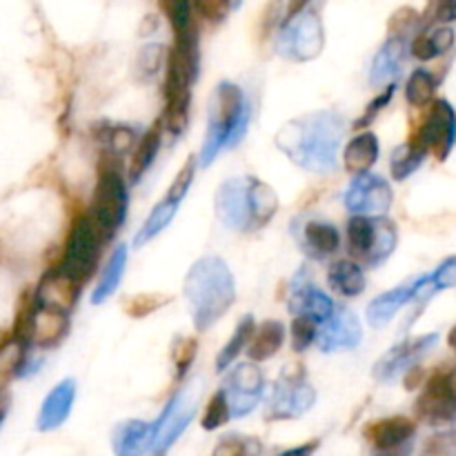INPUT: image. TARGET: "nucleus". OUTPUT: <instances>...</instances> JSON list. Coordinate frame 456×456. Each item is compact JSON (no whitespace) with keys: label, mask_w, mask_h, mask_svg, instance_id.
<instances>
[{"label":"nucleus","mask_w":456,"mask_h":456,"mask_svg":"<svg viewBox=\"0 0 456 456\" xmlns=\"http://www.w3.org/2000/svg\"><path fill=\"white\" fill-rule=\"evenodd\" d=\"M343 138V116L332 110H319L288 120L276 132V147L297 167L312 174H328L337 169Z\"/></svg>","instance_id":"nucleus-1"},{"label":"nucleus","mask_w":456,"mask_h":456,"mask_svg":"<svg viewBox=\"0 0 456 456\" xmlns=\"http://www.w3.org/2000/svg\"><path fill=\"white\" fill-rule=\"evenodd\" d=\"M196 332H208L236 301V281L221 256H203L190 267L183 283Z\"/></svg>","instance_id":"nucleus-2"},{"label":"nucleus","mask_w":456,"mask_h":456,"mask_svg":"<svg viewBox=\"0 0 456 456\" xmlns=\"http://www.w3.org/2000/svg\"><path fill=\"white\" fill-rule=\"evenodd\" d=\"M252 120V105L243 87L232 80H223L214 89L208 111V129L200 145L199 165L209 167L223 150L239 145Z\"/></svg>","instance_id":"nucleus-3"},{"label":"nucleus","mask_w":456,"mask_h":456,"mask_svg":"<svg viewBox=\"0 0 456 456\" xmlns=\"http://www.w3.org/2000/svg\"><path fill=\"white\" fill-rule=\"evenodd\" d=\"M165 74V114L163 127L174 136H181L190 118L191 87L199 76V38L196 29L174 36V47L167 53Z\"/></svg>","instance_id":"nucleus-4"},{"label":"nucleus","mask_w":456,"mask_h":456,"mask_svg":"<svg viewBox=\"0 0 456 456\" xmlns=\"http://www.w3.org/2000/svg\"><path fill=\"white\" fill-rule=\"evenodd\" d=\"M116 159L118 156L105 154V159L101 160L96 190H94L92 208H89V216L94 218L105 240L123 227L129 209L127 181H125L123 169Z\"/></svg>","instance_id":"nucleus-5"},{"label":"nucleus","mask_w":456,"mask_h":456,"mask_svg":"<svg viewBox=\"0 0 456 456\" xmlns=\"http://www.w3.org/2000/svg\"><path fill=\"white\" fill-rule=\"evenodd\" d=\"M399 245L396 223L383 214H354L347 223V249L356 263L379 267L395 254Z\"/></svg>","instance_id":"nucleus-6"},{"label":"nucleus","mask_w":456,"mask_h":456,"mask_svg":"<svg viewBox=\"0 0 456 456\" xmlns=\"http://www.w3.org/2000/svg\"><path fill=\"white\" fill-rule=\"evenodd\" d=\"M102 234L96 227L94 218L87 214H78L71 223L69 236H67L65 254H62V261L58 265V270L65 272L71 281L83 285L85 279L92 276V272L96 270L98 256H101V245H102Z\"/></svg>","instance_id":"nucleus-7"},{"label":"nucleus","mask_w":456,"mask_h":456,"mask_svg":"<svg viewBox=\"0 0 456 456\" xmlns=\"http://www.w3.org/2000/svg\"><path fill=\"white\" fill-rule=\"evenodd\" d=\"M325 47V29L321 16L303 9L297 16L285 18L279 36V53L292 62H310L321 56Z\"/></svg>","instance_id":"nucleus-8"},{"label":"nucleus","mask_w":456,"mask_h":456,"mask_svg":"<svg viewBox=\"0 0 456 456\" xmlns=\"http://www.w3.org/2000/svg\"><path fill=\"white\" fill-rule=\"evenodd\" d=\"M196 403H199V387H183L169 399V403L151 426V452H167L169 445L187 430L194 419Z\"/></svg>","instance_id":"nucleus-9"},{"label":"nucleus","mask_w":456,"mask_h":456,"mask_svg":"<svg viewBox=\"0 0 456 456\" xmlns=\"http://www.w3.org/2000/svg\"><path fill=\"white\" fill-rule=\"evenodd\" d=\"M414 141L435 156L436 160H445L452 154L456 145V110L445 98H436L428 107L421 127L414 134Z\"/></svg>","instance_id":"nucleus-10"},{"label":"nucleus","mask_w":456,"mask_h":456,"mask_svg":"<svg viewBox=\"0 0 456 456\" xmlns=\"http://www.w3.org/2000/svg\"><path fill=\"white\" fill-rule=\"evenodd\" d=\"M221 390L225 392L232 417H248V414L261 403L263 392H265V377H263V370L258 368L254 361H249V363H239L234 370H230Z\"/></svg>","instance_id":"nucleus-11"},{"label":"nucleus","mask_w":456,"mask_h":456,"mask_svg":"<svg viewBox=\"0 0 456 456\" xmlns=\"http://www.w3.org/2000/svg\"><path fill=\"white\" fill-rule=\"evenodd\" d=\"M301 368H289L276 383L270 399V419H297L316 403V392L305 381Z\"/></svg>","instance_id":"nucleus-12"},{"label":"nucleus","mask_w":456,"mask_h":456,"mask_svg":"<svg viewBox=\"0 0 456 456\" xmlns=\"http://www.w3.org/2000/svg\"><path fill=\"white\" fill-rule=\"evenodd\" d=\"M392 200H395V194H392L387 178L372 172L356 174L347 185L346 196H343V203L352 214H368V216L386 214Z\"/></svg>","instance_id":"nucleus-13"},{"label":"nucleus","mask_w":456,"mask_h":456,"mask_svg":"<svg viewBox=\"0 0 456 456\" xmlns=\"http://www.w3.org/2000/svg\"><path fill=\"white\" fill-rule=\"evenodd\" d=\"M216 218L234 232H252V209H249V176H236L223 183L214 199Z\"/></svg>","instance_id":"nucleus-14"},{"label":"nucleus","mask_w":456,"mask_h":456,"mask_svg":"<svg viewBox=\"0 0 456 456\" xmlns=\"http://www.w3.org/2000/svg\"><path fill=\"white\" fill-rule=\"evenodd\" d=\"M439 343V334H423V337L405 338V341L396 343L395 347L386 352L381 359L374 365V379L379 381H395L401 374H408L410 370L417 368L419 361Z\"/></svg>","instance_id":"nucleus-15"},{"label":"nucleus","mask_w":456,"mask_h":456,"mask_svg":"<svg viewBox=\"0 0 456 456\" xmlns=\"http://www.w3.org/2000/svg\"><path fill=\"white\" fill-rule=\"evenodd\" d=\"M361 338H363V328H361L359 316L347 307L337 305L332 316L319 323L314 346L325 354H330V352L338 350H354Z\"/></svg>","instance_id":"nucleus-16"},{"label":"nucleus","mask_w":456,"mask_h":456,"mask_svg":"<svg viewBox=\"0 0 456 456\" xmlns=\"http://www.w3.org/2000/svg\"><path fill=\"white\" fill-rule=\"evenodd\" d=\"M334 301L323 292L321 288H316L312 283V279L307 276L305 270L298 272L294 276L292 285H289V297H288V310L294 316H310L316 323H323L325 319H330L334 312Z\"/></svg>","instance_id":"nucleus-17"},{"label":"nucleus","mask_w":456,"mask_h":456,"mask_svg":"<svg viewBox=\"0 0 456 456\" xmlns=\"http://www.w3.org/2000/svg\"><path fill=\"white\" fill-rule=\"evenodd\" d=\"M417 414L421 421L430 426H441V423L452 421L456 414V403L450 392L448 374L436 372L423 387L421 396L417 401Z\"/></svg>","instance_id":"nucleus-18"},{"label":"nucleus","mask_w":456,"mask_h":456,"mask_svg":"<svg viewBox=\"0 0 456 456\" xmlns=\"http://www.w3.org/2000/svg\"><path fill=\"white\" fill-rule=\"evenodd\" d=\"M298 245H301L303 254L314 261H323L330 258L338 248H341V234H338L337 225L323 218H307L298 227Z\"/></svg>","instance_id":"nucleus-19"},{"label":"nucleus","mask_w":456,"mask_h":456,"mask_svg":"<svg viewBox=\"0 0 456 456\" xmlns=\"http://www.w3.org/2000/svg\"><path fill=\"white\" fill-rule=\"evenodd\" d=\"M80 294V283L71 281L65 272L56 270L47 272V274L40 279L38 288L34 292V303L43 307H53V310H61L69 314L71 307L76 305V298Z\"/></svg>","instance_id":"nucleus-20"},{"label":"nucleus","mask_w":456,"mask_h":456,"mask_svg":"<svg viewBox=\"0 0 456 456\" xmlns=\"http://www.w3.org/2000/svg\"><path fill=\"white\" fill-rule=\"evenodd\" d=\"M76 401V381L74 379H62L47 396H45L43 405H40L38 419H36V428L40 432L58 430L62 423L69 419L71 408Z\"/></svg>","instance_id":"nucleus-21"},{"label":"nucleus","mask_w":456,"mask_h":456,"mask_svg":"<svg viewBox=\"0 0 456 456\" xmlns=\"http://www.w3.org/2000/svg\"><path fill=\"white\" fill-rule=\"evenodd\" d=\"M417 432V423L408 417H387L379 419V421L368 423L363 428V436L372 448L381 450V452H390V450L401 448L405 441H410Z\"/></svg>","instance_id":"nucleus-22"},{"label":"nucleus","mask_w":456,"mask_h":456,"mask_svg":"<svg viewBox=\"0 0 456 456\" xmlns=\"http://www.w3.org/2000/svg\"><path fill=\"white\" fill-rule=\"evenodd\" d=\"M405 53H408V45L403 36H390L374 56L372 67H370V83L374 87H387L395 83L403 69Z\"/></svg>","instance_id":"nucleus-23"},{"label":"nucleus","mask_w":456,"mask_h":456,"mask_svg":"<svg viewBox=\"0 0 456 456\" xmlns=\"http://www.w3.org/2000/svg\"><path fill=\"white\" fill-rule=\"evenodd\" d=\"M111 448L116 456H145L151 450V426L138 419L118 423L111 432Z\"/></svg>","instance_id":"nucleus-24"},{"label":"nucleus","mask_w":456,"mask_h":456,"mask_svg":"<svg viewBox=\"0 0 456 456\" xmlns=\"http://www.w3.org/2000/svg\"><path fill=\"white\" fill-rule=\"evenodd\" d=\"M414 298V281L412 283H403L399 288H392L390 292H383L374 298L372 303L365 310L368 316V323L372 328H386L401 310H403L408 303H412Z\"/></svg>","instance_id":"nucleus-25"},{"label":"nucleus","mask_w":456,"mask_h":456,"mask_svg":"<svg viewBox=\"0 0 456 456\" xmlns=\"http://www.w3.org/2000/svg\"><path fill=\"white\" fill-rule=\"evenodd\" d=\"M283 343H285V325L281 323V321L267 319L263 321L261 325L254 328L245 352H248L249 361H254V363H263V361L274 359V356L281 352V347H283Z\"/></svg>","instance_id":"nucleus-26"},{"label":"nucleus","mask_w":456,"mask_h":456,"mask_svg":"<svg viewBox=\"0 0 456 456\" xmlns=\"http://www.w3.org/2000/svg\"><path fill=\"white\" fill-rule=\"evenodd\" d=\"M328 283L334 289V294L343 298H356L365 292V272L361 267V263H356L354 258H338L332 261L328 267Z\"/></svg>","instance_id":"nucleus-27"},{"label":"nucleus","mask_w":456,"mask_h":456,"mask_svg":"<svg viewBox=\"0 0 456 456\" xmlns=\"http://www.w3.org/2000/svg\"><path fill=\"white\" fill-rule=\"evenodd\" d=\"M379 154H381V145H379L377 134L361 132L352 138L343 150V165L350 174H363L377 165Z\"/></svg>","instance_id":"nucleus-28"},{"label":"nucleus","mask_w":456,"mask_h":456,"mask_svg":"<svg viewBox=\"0 0 456 456\" xmlns=\"http://www.w3.org/2000/svg\"><path fill=\"white\" fill-rule=\"evenodd\" d=\"M127 256H129V249L125 243L116 245V248L111 249L110 258H107L105 267H102L101 279H98L96 288H94V292H92L94 305H101V303H105L107 298L114 297V292L118 289L120 281H123L125 267H127Z\"/></svg>","instance_id":"nucleus-29"},{"label":"nucleus","mask_w":456,"mask_h":456,"mask_svg":"<svg viewBox=\"0 0 456 456\" xmlns=\"http://www.w3.org/2000/svg\"><path fill=\"white\" fill-rule=\"evenodd\" d=\"M249 209H252V232L263 230L279 212V194L274 187L256 176H249Z\"/></svg>","instance_id":"nucleus-30"},{"label":"nucleus","mask_w":456,"mask_h":456,"mask_svg":"<svg viewBox=\"0 0 456 456\" xmlns=\"http://www.w3.org/2000/svg\"><path fill=\"white\" fill-rule=\"evenodd\" d=\"M456 34L452 27H435V29H426L412 40L410 45V53H412L417 61L428 62L435 61V58L444 56L450 49L454 47Z\"/></svg>","instance_id":"nucleus-31"},{"label":"nucleus","mask_w":456,"mask_h":456,"mask_svg":"<svg viewBox=\"0 0 456 456\" xmlns=\"http://www.w3.org/2000/svg\"><path fill=\"white\" fill-rule=\"evenodd\" d=\"M181 203L183 200L174 199L172 194H165L163 199H160V203H156L154 208H151L150 216L145 218V223L141 225V230L136 232V236H134V245H136V248H142V245H147L150 240H154L156 236H159L160 232H163L165 227L174 221V216L178 214Z\"/></svg>","instance_id":"nucleus-32"},{"label":"nucleus","mask_w":456,"mask_h":456,"mask_svg":"<svg viewBox=\"0 0 456 456\" xmlns=\"http://www.w3.org/2000/svg\"><path fill=\"white\" fill-rule=\"evenodd\" d=\"M160 134H163V123H156L138 138L134 147L132 163H129V181L138 183L147 174V169L154 165L156 156L160 150Z\"/></svg>","instance_id":"nucleus-33"},{"label":"nucleus","mask_w":456,"mask_h":456,"mask_svg":"<svg viewBox=\"0 0 456 456\" xmlns=\"http://www.w3.org/2000/svg\"><path fill=\"white\" fill-rule=\"evenodd\" d=\"M29 343L22 341L16 334H9L0 343V383L9 381L12 377H20L27 368V354H29Z\"/></svg>","instance_id":"nucleus-34"},{"label":"nucleus","mask_w":456,"mask_h":456,"mask_svg":"<svg viewBox=\"0 0 456 456\" xmlns=\"http://www.w3.org/2000/svg\"><path fill=\"white\" fill-rule=\"evenodd\" d=\"M428 151L419 145L417 141H408L403 145L396 147L390 156V174L395 181H405V178L412 176L419 167L426 160Z\"/></svg>","instance_id":"nucleus-35"},{"label":"nucleus","mask_w":456,"mask_h":456,"mask_svg":"<svg viewBox=\"0 0 456 456\" xmlns=\"http://www.w3.org/2000/svg\"><path fill=\"white\" fill-rule=\"evenodd\" d=\"M254 328H256V321H254V316H243V319L239 321V325H236L232 338L225 343V346H223V350L218 352L216 372H225V370H230V365L234 363L240 354H243L245 347H248V343H249V337H252Z\"/></svg>","instance_id":"nucleus-36"},{"label":"nucleus","mask_w":456,"mask_h":456,"mask_svg":"<svg viewBox=\"0 0 456 456\" xmlns=\"http://www.w3.org/2000/svg\"><path fill=\"white\" fill-rule=\"evenodd\" d=\"M436 78L428 69H414L405 83V101L412 107H426L435 101Z\"/></svg>","instance_id":"nucleus-37"},{"label":"nucleus","mask_w":456,"mask_h":456,"mask_svg":"<svg viewBox=\"0 0 456 456\" xmlns=\"http://www.w3.org/2000/svg\"><path fill=\"white\" fill-rule=\"evenodd\" d=\"M101 141L105 142L107 154L125 156L134 151L138 142V134L129 125H107V127H102Z\"/></svg>","instance_id":"nucleus-38"},{"label":"nucleus","mask_w":456,"mask_h":456,"mask_svg":"<svg viewBox=\"0 0 456 456\" xmlns=\"http://www.w3.org/2000/svg\"><path fill=\"white\" fill-rule=\"evenodd\" d=\"M191 3L194 0H160V9L167 16L169 25H172L174 36L187 34L194 29V20H191Z\"/></svg>","instance_id":"nucleus-39"},{"label":"nucleus","mask_w":456,"mask_h":456,"mask_svg":"<svg viewBox=\"0 0 456 456\" xmlns=\"http://www.w3.org/2000/svg\"><path fill=\"white\" fill-rule=\"evenodd\" d=\"M165 61H167V52H165L163 45L159 43L145 45V47L138 52V58H136L138 76H141L142 80L151 78V76L159 74L160 67L165 65Z\"/></svg>","instance_id":"nucleus-40"},{"label":"nucleus","mask_w":456,"mask_h":456,"mask_svg":"<svg viewBox=\"0 0 456 456\" xmlns=\"http://www.w3.org/2000/svg\"><path fill=\"white\" fill-rule=\"evenodd\" d=\"M230 419H232V412H230V403H227V399H225V392L218 390L216 395L209 399L203 419H200V426H203V430L212 432V430H218V428L225 426Z\"/></svg>","instance_id":"nucleus-41"},{"label":"nucleus","mask_w":456,"mask_h":456,"mask_svg":"<svg viewBox=\"0 0 456 456\" xmlns=\"http://www.w3.org/2000/svg\"><path fill=\"white\" fill-rule=\"evenodd\" d=\"M319 323L310 316H294L292 321V347L294 352H305L314 346Z\"/></svg>","instance_id":"nucleus-42"},{"label":"nucleus","mask_w":456,"mask_h":456,"mask_svg":"<svg viewBox=\"0 0 456 456\" xmlns=\"http://www.w3.org/2000/svg\"><path fill=\"white\" fill-rule=\"evenodd\" d=\"M395 92H396V85L395 83L387 85V87L383 89V92L379 94V96L374 98V101L370 102L368 107H365L363 114H361L359 118H356L354 129H363V127H368L370 123H374V118H377V116L381 114V111L386 110L387 105H390V101H392V96H395Z\"/></svg>","instance_id":"nucleus-43"},{"label":"nucleus","mask_w":456,"mask_h":456,"mask_svg":"<svg viewBox=\"0 0 456 456\" xmlns=\"http://www.w3.org/2000/svg\"><path fill=\"white\" fill-rule=\"evenodd\" d=\"M249 445H252V439H243L239 435L223 436L214 448L212 456H254L256 450H249Z\"/></svg>","instance_id":"nucleus-44"},{"label":"nucleus","mask_w":456,"mask_h":456,"mask_svg":"<svg viewBox=\"0 0 456 456\" xmlns=\"http://www.w3.org/2000/svg\"><path fill=\"white\" fill-rule=\"evenodd\" d=\"M428 279H430V285L432 289H435V294L444 292V289L456 285V256L445 258V261L441 263L432 274H428Z\"/></svg>","instance_id":"nucleus-45"},{"label":"nucleus","mask_w":456,"mask_h":456,"mask_svg":"<svg viewBox=\"0 0 456 456\" xmlns=\"http://www.w3.org/2000/svg\"><path fill=\"white\" fill-rule=\"evenodd\" d=\"M174 365L178 370V377H185L187 370L191 368L196 359V341L194 338H178L176 346H174Z\"/></svg>","instance_id":"nucleus-46"},{"label":"nucleus","mask_w":456,"mask_h":456,"mask_svg":"<svg viewBox=\"0 0 456 456\" xmlns=\"http://www.w3.org/2000/svg\"><path fill=\"white\" fill-rule=\"evenodd\" d=\"M165 303H167V298L165 297H156V294H141V297H134L132 301L127 303V312L129 316H134V319H141V316L159 310V307L165 305Z\"/></svg>","instance_id":"nucleus-47"},{"label":"nucleus","mask_w":456,"mask_h":456,"mask_svg":"<svg viewBox=\"0 0 456 456\" xmlns=\"http://www.w3.org/2000/svg\"><path fill=\"white\" fill-rule=\"evenodd\" d=\"M426 456H456V432L432 436L426 445Z\"/></svg>","instance_id":"nucleus-48"},{"label":"nucleus","mask_w":456,"mask_h":456,"mask_svg":"<svg viewBox=\"0 0 456 456\" xmlns=\"http://www.w3.org/2000/svg\"><path fill=\"white\" fill-rule=\"evenodd\" d=\"M230 3L232 0H194L196 9H199V12L212 22H221L223 18L227 16V12H230Z\"/></svg>","instance_id":"nucleus-49"},{"label":"nucleus","mask_w":456,"mask_h":456,"mask_svg":"<svg viewBox=\"0 0 456 456\" xmlns=\"http://www.w3.org/2000/svg\"><path fill=\"white\" fill-rule=\"evenodd\" d=\"M435 20L436 22H454L456 20V0H436Z\"/></svg>","instance_id":"nucleus-50"},{"label":"nucleus","mask_w":456,"mask_h":456,"mask_svg":"<svg viewBox=\"0 0 456 456\" xmlns=\"http://www.w3.org/2000/svg\"><path fill=\"white\" fill-rule=\"evenodd\" d=\"M316 448H319V441H310V444L298 445V448L288 450V452H283V454H279V456H312V454H314Z\"/></svg>","instance_id":"nucleus-51"},{"label":"nucleus","mask_w":456,"mask_h":456,"mask_svg":"<svg viewBox=\"0 0 456 456\" xmlns=\"http://www.w3.org/2000/svg\"><path fill=\"white\" fill-rule=\"evenodd\" d=\"M312 0H289L288 3V18L297 16L298 12H303V9H307V4H310Z\"/></svg>","instance_id":"nucleus-52"},{"label":"nucleus","mask_w":456,"mask_h":456,"mask_svg":"<svg viewBox=\"0 0 456 456\" xmlns=\"http://www.w3.org/2000/svg\"><path fill=\"white\" fill-rule=\"evenodd\" d=\"M448 383H450V392H452V399L456 403V370H454V372L448 374Z\"/></svg>","instance_id":"nucleus-53"},{"label":"nucleus","mask_w":456,"mask_h":456,"mask_svg":"<svg viewBox=\"0 0 456 456\" xmlns=\"http://www.w3.org/2000/svg\"><path fill=\"white\" fill-rule=\"evenodd\" d=\"M450 346H452L456 350V328L452 330V334H450Z\"/></svg>","instance_id":"nucleus-54"},{"label":"nucleus","mask_w":456,"mask_h":456,"mask_svg":"<svg viewBox=\"0 0 456 456\" xmlns=\"http://www.w3.org/2000/svg\"><path fill=\"white\" fill-rule=\"evenodd\" d=\"M4 417H7V410H4V408H0V428H3V423H4Z\"/></svg>","instance_id":"nucleus-55"}]
</instances>
